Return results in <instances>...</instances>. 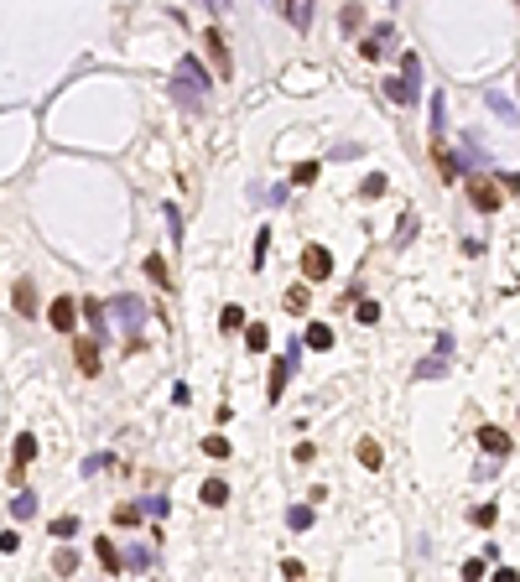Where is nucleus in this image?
Instances as JSON below:
<instances>
[{
	"instance_id": "nucleus-22",
	"label": "nucleus",
	"mask_w": 520,
	"mask_h": 582,
	"mask_svg": "<svg viewBox=\"0 0 520 582\" xmlns=\"http://www.w3.org/2000/svg\"><path fill=\"white\" fill-rule=\"evenodd\" d=\"M286 307H292V312H307V286H292V291H286Z\"/></svg>"
},
{
	"instance_id": "nucleus-24",
	"label": "nucleus",
	"mask_w": 520,
	"mask_h": 582,
	"mask_svg": "<svg viewBox=\"0 0 520 582\" xmlns=\"http://www.w3.org/2000/svg\"><path fill=\"white\" fill-rule=\"evenodd\" d=\"M463 582H484V561H479V557L463 561Z\"/></svg>"
},
{
	"instance_id": "nucleus-12",
	"label": "nucleus",
	"mask_w": 520,
	"mask_h": 582,
	"mask_svg": "<svg viewBox=\"0 0 520 582\" xmlns=\"http://www.w3.org/2000/svg\"><path fill=\"white\" fill-rule=\"evenodd\" d=\"M359 463H365V468H385V453H380L375 437H365V442H359Z\"/></svg>"
},
{
	"instance_id": "nucleus-6",
	"label": "nucleus",
	"mask_w": 520,
	"mask_h": 582,
	"mask_svg": "<svg viewBox=\"0 0 520 582\" xmlns=\"http://www.w3.org/2000/svg\"><path fill=\"white\" fill-rule=\"evenodd\" d=\"M203 42H208V52H213V63H219V73L229 78V47H224V32H219V26H208V32H203Z\"/></svg>"
},
{
	"instance_id": "nucleus-18",
	"label": "nucleus",
	"mask_w": 520,
	"mask_h": 582,
	"mask_svg": "<svg viewBox=\"0 0 520 582\" xmlns=\"http://www.w3.org/2000/svg\"><path fill=\"white\" fill-rule=\"evenodd\" d=\"M146 276H151L156 286H172V276H166V266H162L156 255H146Z\"/></svg>"
},
{
	"instance_id": "nucleus-7",
	"label": "nucleus",
	"mask_w": 520,
	"mask_h": 582,
	"mask_svg": "<svg viewBox=\"0 0 520 582\" xmlns=\"http://www.w3.org/2000/svg\"><path fill=\"white\" fill-rule=\"evenodd\" d=\"M479 447H484V453H495V457H505L510 453V437L499 427H479Z\"/></svg>"
},
{
	"instance_id": "nucleus-9",
	"label": "nucleus",
	"mask_w": 520,
	"mask_h": 582,
	"mask_svg": "<svg viewBox=\"0 0 520 582\" xmlns=\"http://www.w3.org/2000/svg\"><path fill=\"white\" fill-rule=\"evenodd\" d=\"M302 338H307V349H318V354H323V349H333V327H328V323H312Z\"/></svg>"
},
{
	"instance_id": "nucleus-10",
	"label": "nucleus",
	"mask_w": 520,
	"mask_h": 582,
	"mask_svg": "<svg viewBox=\"0 0 520 582\" xmlns=\"http://www.w3.org/2000/svg\"><path fill=\"white\" fill-rule=\"evenodd\" d=\"M245 343H250L255 354H266V349H271V327H266V323H250V327H245Z\"/></svg>"
},
{
	"instance_id": "nucleus-2",
	"label": "nucleus",
	"mask_w": 520,
	"mask_h": 582,
	"mask_svg": "<svg viewBox=\"0 0 520 582\" xmlns=\"http://www.w3.org/2000/svg\"><path fill=\"white\" fill-rule=\"evenodd\" d=\"M73 359H78V369L89 374V380H94L99 374V343L94 338H73Z\"/></svg>"
},
{
	"instance_id": "nucleus-5",
	"label": "nucleus",
	"mask_w": 520,
	"mask_h": 582,
	"mask_svg": "<svg viewBox=\"0 0 520 582\" xmlns=\"http://www.w3.org/2000/svg\"><path fill=\"white\" fill-rule=\"evenodd\" d=\"M468 198H473V208H479V213H495V208H499V187H495V182H479V177H473Z\"/></svg>"
},
{
	"instance_id": "nucleus-8",
	"label": "nucleus",
	"mask_w": 520,
	"mask_h": 582,
	"mask_svg": "<svg viewBox=\"0 0 520 582\" xmlns=\"http://www.w3.org/2000/svg\"><path fill=\"white\" fill-rule=\"evenodd\" d=\"M286 369H292L286 359H276V364H271V380H266V396H271V400H281V390H286Z\"/></svg>"
},
{
	"instance_id": "nucleus-11",
	"label": "nucleus",
	"mask_w": 520,
	"mask_h": 582,
	"mask_svg": "<svg viewBox=\"0 0 520 582\" xmlns=\"http://www.w3.org/2000/svg\"><path fill=\"white\" fill-rule=\"evenodd\" d=\"M203 504H213V510L229 504V484H224V478H208V484H203Z\"/></svg>"
},
{
	"instance_id": "nucleus-3",
	"label": "nucleus",
	"mask_w": 520,
	"mask_h": 582,
	"mask_svg": "<svg viewBox=\"0 0 520 582\" xmlns=\"http://www.w3.org/2000/svg\"><path fill=\"white\" fill-rule=\"evenodd\" d=\"M11 453H16V463H11V478H16V484H21L26 463H32V457H36V437H32V431H21V437H16V447H11Z\"/></svg>"
},
{
	"instance_id": "nucleus-13",
	"label": "nucleus",
	"mask_w": 520,
	"mask_h": 582,
	"mask_svg": "<svg viewBox=\"0 0 520 582\" xmlns=\"http://www.w3.org/2000/svg\"><path fill=\"white\" fill-rule=\"evenodd\" d=\"M385 94H390V99H396V105H411V99H416L411 78H390V83H385Z\"/></svg>"
},
{
	"instance_id": "nucleus-1",
	"label": "nucleus",
	"mask_w": 520,
	"mask_h": 582,
	"mask_svg": "<svg viewBox=\"0 0 520 582\" xmlns=\"http://www.w3.org/2000/svg\"><path fill=\"white\" fill-rule=\"evenodd\" d=\"M302 276H307V281H328L333 276V255L323 245H307V250H302Z\"/></svg>"
},
{
	"instance_id": "nucleus-25",
	"label": "nucleus",
	"mask_w": 520,
	"mask_h": 582,
	"mask_svg": "<svg viewBox=\"0 0 520 582\" xmlns=\"http://www.w3.org/2000/svg\"><path fill=\"white\" fill-rule=\"evenodd\" d=\"M495 520H499V510H495V504H484V510H473V525H484V530H489Z\"/></svg>"
},
{
	"instance_id": "nucleus-20",
	"label": "nucleus",
	"mask_w": 520,
	"mask_h": 582,
	"mask_svg": "<svg viewBox=\"0 0 520 582\" xmlns=\"http://www.w3.org/2000/svg\"><path fill=\"white\" fill-rule=\"evenodd\" d=\"M73 530H78V520H73V515H58V520H52V536H58V541H68Z\"/></svg>"
},
{
	"instance_id": "nucleus-26",
	"label": "nucleus",
	"mask_w": 520,
	"mask_h": 582,
	"mask_svg": "<svg viewBox=\"0 0 520 582\" xmlns=\"http://www.w3.org/2000/svg\"><path fill=\"white\" fill-rule=\"evenodd\" d=\"M489 582H520V572L515 567H495V577H489Z\"/></svg>"
},
{
	"instance_id": "nucleus-21",
	"label": "nucleus",
	"mask_w": 520,
	"mask_h": 582,
	"mask_svg": "<svg viewBox=\"0 0 520 582\" xmlns=\"http://www.w3.org/2000/svg\"><path fill=\"white\" fill-rule=\"evenodd\" d=\"M203 453L208 457H229V437H203Z\"/></svg>"
},
{
	"instance_id": "nucleus-15",
	"label": "nucleus",
	"mask_w": 520,
	"mask_h": 582,
	"mask_svg": "<svg viewBox=\"0 0 520 582\" xmlns=\"http://www.w3.org/2000/svg\"><path fill=\"white\" fill-rule=\"evenodd\" d=\"M16 312H21V317H32V312H36V297H32V286H26V281L16 286Z\"/></svg>"
},
{
	"instance_id": "nucleus-4",
	"label": "nucleus",
	"mask_w": 520,
	"mask_h": 582,
	"mask_svg": "<svg viewBox=\"0 0 520 582\" xmlns=\"http://www.w3.org/2000/svg\"><path fill=\"white\" fill-rule=\"evenodd\" d=\"M47 317H52V327H58V333H73V317H78V302H73V297H58V302L47 307Z\"/></svg>"
},
{
	"instance_id": "nucleus-16",
	"label": "nucleus",
	"mask_w": 520,
	"mask_h": 582,
	"mask_svg": "<svg viewBox=\"0 0 520 582\" xmlns=\"http://www.w3.org/2000/svg\"><path fill=\"white\" fill-rule=\"evenodd\" d=\"M219 327H224V333H235V327H245V312H239V307L229 302L224 312H219Z\"/></svg>"
},
{
	"instance_id": "nucleus-14",
	"label": "nucleus",
	"mask_w": 520,
	"mask_h": 582,
	"mask_svg": "<svg viewBox=\"0 0 520 582\" xmlns=\"http://www.w3.org/2000/svg\"><path fill=\"white\" fill-rule=\"evenodd\" d=\"M94 557H99V567H105V572H120V567H125V561H120V551L109 546V541H99V551H94Z\"/></svg>"
},
{
	"instance_id": "nucleus-19",
	"label": "nucleus",
	"mask_w": 520,
	"mask_h": 582,
	"mask_svg": "<svg viewBox=\"0 0 520 582\" xmlns=\"http://www.w3.org/2000/svg\"><path fill=\"white\" fill-rule=\"evenodd\" d=\"M266 250H271V229H260V234H255V260H250L255 270L266 266Z\"/></svg>"
},
{
	"instance_id": "nucleus-23",
	"label": "nucleus",
	"mask_w": 520,
	"mask_h": 582,
	"mask_svg": "<svg viewBox=\"0 0 520 582\" xmlns=\"http://www.w3.org/2000/svg\"><path fill=\"white\" fill-rule=\"evenodd\" d=\"M286 520H292V530H307V525H312V510H307V504H296Z\"/></svg>"
},
{
	"instance_id": "nucleus-17",
	"label": "nucleus",
	"mask_w": 520,
	"mask_h": 582,
	"mask_svg": "<svg viewBox=\"0 0 520 582\" xmlns=\"http://www.w3.org/2000/svg\"><path fill=\"white\" fill-rule=\"evenodd\" d=\"M318 172H323L318 162H302V166L292 172V182H296V187H307V182H318Z\"/></svg>"
}]
</instances>
